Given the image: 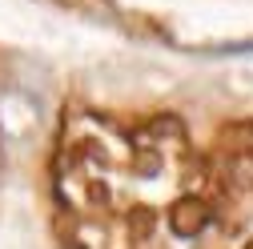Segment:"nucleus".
Returning <instances> with one entry per match:
<instances>
[{"instance_id":"nucleus-1","label":"nucleus","mask_w":253,"mask_h":249,"mask_svg":"<svg viewBox=\"0 0 253 249\" xmlns=\"http://www.w3.org/2000/svg\"><path fill=\"white\" fill-rule=\"evenodd\" d=\"M209 221H213V209H209L205 201H181V205L173 209V229H177L181 237L201 233Z\"/></svg>"}]
</instances>
